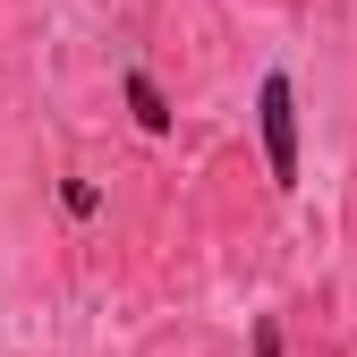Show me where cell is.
Returning a JSON list of instances; mask_svg holds the SVG:
<instances>
[{
  "mask_svg": "<svg viewBox=\"0 0 357 357\" xmlns=\"http://www.w3.org/2000/svg\"><path fill=\"white\" fill-rule=\"evenodd\" d=\"M255 128H264V170H273V188H298V85H289V68H273L255 85Z\"/></svg>",
  "mask_w": 357,
  "mask_h": 357,
  "instance_id": "1",
  "label": "cell"
},
{
  "mask_svg": "<svg viewBox=\"0 0 357 357\" xmlns=\"http://www.w3.org/2000/svg\"><path fill=\"white\" fill-rule=\"evenodd\" d=\"M119 94H128V111H137L145 137H170V94L153 85V68H119Z\"/></svg>",
  "mask_w": 357,
  "mask_h": 357,
  "instance_id": "2",
  "label": "cell"
},
{
  "mask_svg": "<svg viewBox=\"0 0 357 357\" xmlns=\"http://www.w3.org/2000/svg\"><path fill=\"white\" fill-rule=\"evenodd\" d=\"M60 204H68L77 221H94V213H102V196H94V188H85V178H68V188H60Z\"/></svg>",
  "mask_w": 357,
  "mask_h": 357,
  "instance_id": "3",
  "label": "cell"
},
{
  "mask_svg": "<svg viewBox=\"0 0 357 357\" xmlns=\"http://www.w3.org/2000/svg\"><path fill=\"white\" fill-rule=\"evenodd\" d=\"M255 357H281V324H255Z\"/></svg>",
  "mask_w": 357,
  "mask_h": 357,
  "instance_id": "4",
  "label": "cell"
}]
</instances>
